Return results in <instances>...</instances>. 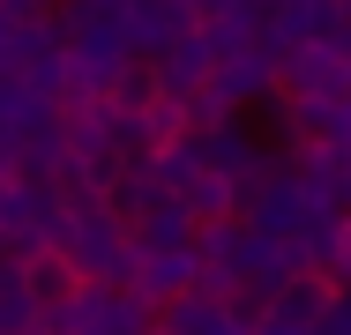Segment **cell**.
Returning a JSON list of instances; mask_svg holds the SVG:
<instances>
[{"label":"cell","instance_id":"6da1fadb","mask_svg":"<svg viewBox=\"0 0 351 335\" xmlns=\"http://www.w3.org/2000/svg\"><path fill=\"white\" fill-rule=\"evenodd\" d=\"M247 224L269 231L299 268H322L329 246H337V224H344V216H337V194H329L322 179L299 172V179H269L262 194L247 201Z\"/></svg>","mask_w":351,"mask_h":335},{"label":"cell","instance_id":"7a4b0ae2","mask_svg":"<svg viewBox=\"0 0 351 335\" xmlns=\"http://www.w3.org/2000/svg\"><path fill=\"white\" fill-rule=\"evenodd\" d=\"M128 291L142 306H172L202 291V239H135L128 261Z\"/></svg>","mask_w":351,"mask_h":335},{"label":"cell","instance_id":"3957f363","mask_svg":"<svg viewBox=\"0 0 351 335\" xmlns=\"http://www.w3.org/2000/svg\"><path fill=\"white\" fill-rule=\"evenodd\" d=\"M53 254H68L82 276H120L128 283V261H135V239L112 209H60V239Z\"/></svg>","mask_w":351,"mask_h":335},{"label":"cell","instance_id":"277c9868","mask_svg":"<svg viewBox=\"0 0 351 335\" xmlns=\"http://www.w3.org/2000/svg\"><path fill=\"white\" fill-rule=\"evenodd\" d=\"M53 335H149V306L142 298H112L97 283H82L75 298L53 306Z\"/></svg>","mask_w":351,"mask_h":335},{"label":"cell","instance_id":"5b68a950","mask_svg":"<svg viewBox=\"0 0 351 335\" xmlns=\"http://www.w3.org/2000/svg\"><path fill=\"white\" fill-rule=\"evenodd\" d=\"M157 335H254V321H239L232 298L195 291V298H172V306H165V328Z\"/></svg>","mask_w":351,"mask_h":335},{"label":"cell","instance_id":"8992f818","mask_svg":"<svg viewBox=\"0 0 351 335\" xmlns=\"http://www.w3.org/2000/svg\"><path fill=\"white\" fill-rule=\"evenodd\" d=\"M329 276H344V283H351V216L337 224V246H329Z\"/></svg>","mask_w":351,"mask_h":335}]
</instances>
